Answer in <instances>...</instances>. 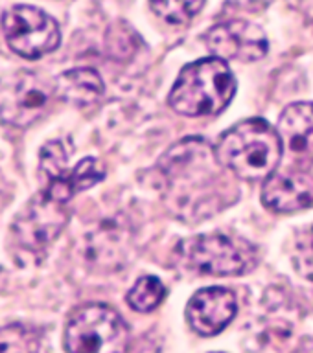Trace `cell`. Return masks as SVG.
<instances>
[{
  "label": "cell",
  "instance_id": "obj_1",
  "mask_svg": "<svg viewBox=\"0 0 313 353\" xmlns=\"http://www.w3.org/2000/svg\"><path fill=\"white\" fill-rule=\"evenodd\" d=\"M160 171L170 208L182 219L196 223L232 201L234 190L227 181L229 170L209 143L199 138L173 145L160 160Z\"/></svg>",
  "mask_w": 313,
  "mask_h": 353
},
{
  "label": "cell",
  "instance_id": "obj_2",
  "mask_svg": "<svg viewBox=\"0 0 313 353\" xmlns=\"http://www.w3.org/2000/svg\"><path fill=\"white\" fill-rule=\"evenodd\" d=\"M216 157L243 181H267L282 159L278 132L262 118L240 121L220 138Z\"/></svg>",
  "mask_w": 313,
  "mask_h": 353
},
{
  "label": "cell",
  "instance_id": "obj_3",
  "mask_svg": "<svg viewBox=\"0 0 313 353\" xmlns=\"http://www.w3.org/2000/svg\"><path fill=\"white\" fill-rule=\"evenodd\" d=\"M234 92L236 79L227 61L210 57L182 68L168 103L182 116H216L231 103Z\"/></svg>",
  "mask_w": 313,
  "mask_h": 353
},
{
  "label": "cell",
  "instance_id": "obj_4",
  "mask_svg": "<svg viewBox=\"0 0 313 353\" xmlns=\"http://www.w3.org/2000/svg\"><path fill=\"white\" fill-rule=\"evenodd\" d=\"M177 258L188 270L210 276H234L249 272L258 252L243 237L210 234L184 239L177 247Z\"/></svg>",
  "mask_w": 313,
  "mask_h": 353
},
{
  "label": "cell",
  "instance_id": "obj_5",
  "mask_svg": "<svg viewBox=\"0 0 313 353\" xmlns=\"http://www.w3.org/2000/svg\"><path fill=\"white\" fill-rule=\"evenodd\" d=\"M129 327L115 309L88 303L76 309L65 327L66 353H127Z\"/></svg>",
  "mask_w": 313,
  "mask_h": 353
},
{
  "label": "cell",
  "instance_id": "obj_6",
  "mask_svg": "<svg viewBox=\"0 0 313 353\" xmlns=\"http://www.w3.org/2000/svg\"><path fill=\"white\" fill-rule=\"evenodd\" d=\"M68 221L65 203L52 199L46 192L39 195L21 210L13 223V239L17 248L28 256L41 259L48 247L57 239Z\"/></svg>",
  "mask_w": 313,
  "mask_h": 353
},
{
  "label": "cell",
  "instance_id": "obj_7",
  "mask_svg": "<svg viewBox=\"0 0 313 353\" xmlns=\"http://www.w3.org/2000/svg\"><path fill=\"white\" fill-rule=\"evenodd\" d=\"M6 43L24 59L52 54L61 41L57 22L33 6H13L2 17Z\"/></svg>",
  "mask_w": 313,
  "mask_h": 353
},
{
  "label": "cell",
  "instance_id": "obj_8",
  "mask_svg": "<svg viewBox=\"0 0 313 353\" xmlns=\"http://www.w3.org/2000/svg\"><path fill=\"white\" fill-rule=\"evenodd\" d=\"M66 159L68 153L61 142L46 143L41 151V173L46 181L43 192L59 203L70 201L77 192L93 188L105 176L98 159H83L72 170H66Z\"/></svg>",
  "mask_w": 313,
  "mask_h": 353
},
{
  "label": "cell",
  "instance_id": "obj_9",
  "mask_svg": "<svg viewBox=\"0 0 313 353\" xmlns=\"http://www.w3.org/2000/svg\"><path fill=\"white\" fill-rule=\"evenodd\" d=\"M43 79L32 72H21L0 96V120L13 127H28L43 116L54 96Z\"/></svg>",
  "mask_w": 313,
  "mask_h": 353
},
{
  "label": "cell",
  "instance_id": "obj_10",
  "mask_svg": "<svg viewBox=\"0 0 313 353\" xmlns=\"http://www.w3.org/2000/svg\"><path fill=\"white\" fill-rule=\"evenodd\" d=\"M207 46L220 59L242 63L262 59L269 50L265 33L247 21H229L214 26L207 35Z\"/></svg>",
  "mask_w": 313,
  "mask_h": 353
},
{
  "label": "cell",
  "instance_id": "obj_11",
  "mask_svg": "<svg viewBox=\"0 0 313 353\" xmlns=\"http://www.w3.org/2000/svg\"><path fill=\"white\" fill-rule=\"evenodd\" d=\"M236 294L225 287H205L190 298L187 320L196 333L203 336L218 335L236 316Z\"/></svg>",
  "mask_w": 313,
  "mask_h": 353
},
{
  "label": "cell",
  "instance_id": "obj_12",
  "mask_svg": "<svg viewBox=\"0 0 313 353\" xmlns=\"http://www.w3.org/2000/svg\"><path fill=\"white\" fill-rule=\"evenodd\" d=\"M262 203L278 214L313 206V175L303 168L276 171L264 182Z\"/></svg>",
  "mask_w": 313,
  "mask_h": 353
},
{
  "label": "cell",
  "instance_id": "obj_13",
  "mask_svg": "<svg viewBox=\"0 0 313 353\" xmlns=\"http://www.w3.org/2000/svg\"><path fill=\"white\" fill-rule=\"evenodd\" d=\"M276 132L295 168L306 170L313 164V103L301 101L286 107L278 118Z\"/></svg>",
  "mask_w": 313,
  "mask_h": 353
},
{
  "label": "cell",
  "instance_id": "obj_14",
  "mask_svg": "<svg viewBox=\"0 0 313 353\" xmlns=\"http://www.w3.org/2000/svg\"><path fill=\"white\" fill-rule=\"evenodd\" d=\"M55 96L66 103L87 107L102 99L105 92L104 79L93 68H74L63 72L54 85Z\"/></svg>",
  "mask_w": 313,
  "mask_h": 353
},
{
  "label": "cell",
  "instance_id": "obj_15",
  "mask_svg": "<svg viewBox=\"0 0 313 353\" xmlns=\"http://www.w3.org/2000/svg\"><path fill=\"white\" fill-rule=\"evenodd\" d=\"M41 333L26 324L0 327V353H39Z\"/></svg>",
  "mask_w": 313,
  "mask_h": 353
},
{
  "label": "cell",
  "instance_id": "obj_16",
  "mask_svg": "<svg viewBox=\"0 0 313 353\" xmlns=\"http://www.w3.org/2000/svg\"><path fill=\"white\" fill-rule=\"evenodd\" d=\"M166 289L157 276H144L127 292V303L138 313H149L162 303Z\"/></svg>",
  "mask_w": 313,
  "mask_h": 353
},
{
  "label": "cell",
  "instance_id": "obj_17",
  "mask_svg": "<svg viewBox=\"0 0 313 353\" xmlns=\"http://www.w3.org/2000/svg\"><path fill=\"white\" fill-rule=\"evenodd\" d=\"M205 0H149V6L157 17L168 24H187L198 15Z\"/></svg>",
  "mask_w": 313,
  "mask_h": 353
},
{
  "label": "cell",
  "instance_id": "obj_18",
  "mask_svg": "<svg viewBox=\"0 0 313 353\" xmlns=\"http://www.w3.org/2000/svg\"><path fill=\"white\" fill-rule=\"evenodd\" d=\"M293 265L298 274L313 281V226L301 232L293 250Z\"/></svg>",
  "mask_w": 313,
  "mask_h": 353
}]
</instances>
